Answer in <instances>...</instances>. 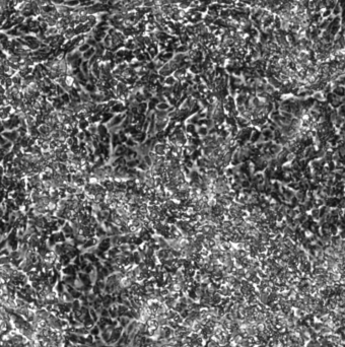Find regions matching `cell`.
<instances>
[{"label": "cell", "instance_id": "6da1fadb", "mask_svg": "<svg viewBox=\"0 0 345 347\" xmlns=\"http://www.w3.org/2000/svg\"><path fill=\"white\" fill-rule=\"evenodd\" d=\"M7 142H8V140L2 134H0V147L3 146V145L5 143H7Z\"/></svg>", "mask_w": 345, "mask_h": 347}, {"label": "cell", "instance_id": "7a4b0ae2", "mask_svg": "<svg viewBox=\"0 0 345 347\" xmlns=\"http://www.w3.org/2000/svg\"><path fill=\"white\" fill-rule=\"evenodd\" d=\"M4 174H5V169L3 166H0V177H3Z\"/></svg>", "mask_w": 345, "mask_h": 347}, {"label": "cell", "instance_id": "3957f363", "mask_svg": "<svg viewBox=\"0 0 345 347\" xmlns=\"http://www.w3.org/2000/svg\"><path fill=\"white\" fill-rule=\"evenodd\" d=\"M4 130H5V128H4V125H3L2 121L0 120V134H2L3 132H4Z\"/></svg>", "mask_w": 345, "mask_h": 347}]
</instances>
